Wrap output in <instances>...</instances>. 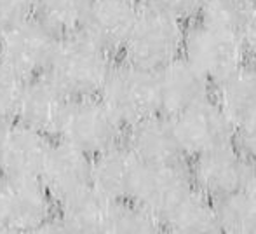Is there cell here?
Masks as SVG:
<instances>
[{
	"mask_svg": "<svg viewBox=\"0 0 256 234\" xmlns=\"http://www.w3.org/2000/svg\"><path fill=\"white\" fill-rule=\"evenodd\" d=\"M114 55L82 30L60 35L44 75L68 98L98 96Z\"/></svg>",
	"mask_w": 256,
	"mask_h": 234,
	"instance_id": "obj_1",
	"label": "cell"
},
{
	"mask_svg": "<svg viewBox=\"0 0 256 234\" xmlns=\"http://www.w3.org/2000/svg\"><path fill=\"white\" fill-rule=\"evenodd\" d=\"M183 21L150 4H142L138 18L122 46V58L136 67L157 72L182 56Z\"/></svg>",
	"mask_w": 256,
	"mask_h": 234,
	"instance_id": "obj_2",
	"label": "cell"
},
{
	"mask_svg": "<svg viewBox=\"0 0 256 234\" xmlns=\"http://www.w3.org/2000/svg\"><path fill=\"white\" fill-rule=\"evenodd\" d=\"M98 98L122 126L160 112L157 74L129 61H114Z\"/></svg>",
	"mask_w": 256,
	"mask_h": 234,
	"instance_id": "obj_3",
	"label": "cell"
},
{
	"mask_svg": "<svg viewBox=\"0 0 256 234\" xmlns=\"http://www.w3.org/2000/svg\"><path fill=\"white\" fill-rule=\"evenodd\" d=\"M182 55L216 84L242 67L248 53L240 32L199 20L185 30Z\"/></svg>",
	"mask_w": 256,
	"mask_h": 234,
	"instance_id": "obj_4",
	"label": "cell"
},
{
	"mask_svg": "<svg viewBox=\"0 0 256 234\" xmlns=\"http://www.w3.org/2000/svg\"><path fill=\"white\" fill-rule=\"evenodd\" d=\"M56 138L94 156L124 140V126L98 96L70 98Z\"/></svg>",
	"mask_w": 256,
	"mask_h": 234,
	"instance_id": "obj_5",
	"label": "cell"
},
{
	"mask_svg": "<svg viewBox=\"0 0 256 234\" xmlns=\"http://www.w3.org/2000/svg\"><path fill=\"white\" fill-rule=\"evenodd\" d=\"M56 204L38 176H0V215L6 232H44Z\"/></svg>",
	"mask_w": 256,
	"mask_h": 234,
	"instance_id": "obj_6",
	"label": "cell"
},
{
	"mask_svg": "<svg viewBox=\"0 0 256 234\" xmlns=\"http://www.w3.org/2000/svg\"><path fill=\"white\" fill-rule=\"evenodd\" d=\"M60 35L37 16H30L0 30V63L23 79L42 75Z\"/></svg>",
	"mask_w": 256,
	"mask_h": 234,
	"instance_id": "obj_7",
	"label": "cell"
},
{
	"mask_svg": "<svg viewBox=\"0 0 256 234\" xmlns=\"http://www.w3.org/2000/svg\"><path fill=\"white\" fill-rule=\"evenodd\" d=\"M171 117L185 157H196L216 147L232 143L236 136V126L212 98Z\"/></svg>",
	"mask_w": 256,
	"mask_h": 234,
	"instance_id": "obj_8",
	"label": "cell"
},
{
	"mask_svg": "<svg viewBox=\"0 0 256 234\" xmlns=\"http://www.w3.org/2000/svg\"><path fill=\"white\" fill-rule=\"evenodd\" d=\"M38 178L56 208L66 204L68 201L75 199L89 187H92L91 156L56 138L49 147Z\"/></svg>",
	"mask_w": 256,
	"mask_h": 234,
	"instance_id": "obj_9",
	"label": "cell"
},
{
	"mask_svg": "<svg viewBox=\"0 0 256 234\" xmlns=\"http://www.w3.org/2000/svg\"><path fill=\"white\" fill-rule=\"evenodd\" d=\"M192 159L194 163L188 168L192 183L209 199H222L244 187L250 161L240 154L234 142L199 154Z\"/></svg>",
	"mask_w": 256,
	"mask_h": 234,
	"instance_id": "obj_10",
	"label": "cell"
},
{
	"mask_svg": "<svg viewBox=\"0 0 256 234\" xmlns=\"http://www.w3.org/2000/svg\"><path fill=\"white\" fill-rule=\"evenodd\" d=\"M194 187L190 170L178 163H142L131 201L162 220L164 213Z\"/></svg>",
	"mask_w": 256,
	"mask_h": 234,
	"instance_id": "obj_11",
	"label": "cell"
},
{
	"mask_svg": "<svg viewBox=\"0 0 256 234\" xmlns=\"http://www.w3.org/2000/svg\"><path fill=\"white\" fill-rule=\"evenodd\" d=\"M51 143V136L23 122H6L0 136V176H38Z\"/></svg>",
	"mask_w": 256,
	"mask_h": 234,
	"instance_id": "obj_12",
	"label": "cell"
},
{
	"mask_svg": "<svg viewBox=\"0 0 256 234\" xmlns=\"http://www.w3.org/2000/svg\"><path fill=\"white\" fill-rule=\"evenodd\" d=\"M155 74L160 112L168 116H178L183 110L211 98L212 82L183 55L169 61Z\"/></svg>",
	"mask_w": 256,
	"mask_h": 234,
	"instance_id": "obj_13",
	"label": "cell"
},
{
	"mask_svg": "<svg viewBox=\"0 0 256 234\" xmlns=\"http://www.w3.org/2000/svg\"><path fill=\"white\" fill-rule=\"evenodd\" d=\"M124 143L145 164L178 163L185 159L172 117L164 112L152 114L126 128Z\"/></svg>",
	"mask_w": 256,
	"mask_h": 234,
	"instance_id": "obj_14",
	"label": "cell"
},
{
	"mask_svg": "<svg viewBox=\"0 0 256 234\" xmlns=\"http://www.w3.org/2000/svg\"><path fill=\"white\" fill-rule=\"evenodd\" d=\"M142 161L122 140L91 156V185L114 201H131Z\"/></svg>",
	"mask_w": 256,
	"mask_h": 234,
	"instance_id": "obj_15",
	"label": "cell"
},
{
	"mask_svg": "<svg viewBox=\"0 0 256 234\" xmlns=\"http://www.w3.org/2000/svg\"><path fill=\"white\" fill-rule=\"evenodd\" d=\"M142 4L134 0H92L80 30L104 49L117 55L138 18Z\"/></svg>",
	"mask_w": 256,
	"mask_h": 234,
	"instance_id": "obj_16",
	"label": "cell"
},
{
	"mask_svg": "<svg viewBox=\"0 0 256 234\" xmlns=\"http://www.w3.org/2000/svg\"><path fill=\"white\" fill-rule=\"evenodd\" d=\"M68 100L70 98L61 93L44 74L37 75L24 82L14 121L56 138Z\"/></svg>",
	"mask_w": 256,
	"mask_h": 234,
	"instance_id": "obj_17",
	"label": "cell"
},
{
	"mask_svg": "<svg viewBox=\"0 0 256 234\" xmlns=\"http://www.w3.org/2000/svg\"><path fill=\"white\" fill-rule=\"evenodd\" d=\"M117 203L89 187L80 196L56 208L44 232H112Z\"/></svg>",
	"mask_w": 256,
	"mask_h": 234,
	"instance_id": "obj_18",
	"label": "cell"
},
{
	"mask_svg": "<svg viewBox=\"0 0 256 234\" xmlns=\"http://www.w3.org/2000/svg\"><path fill=\"white\" fill-rule=\"evenodd\" d=\"M162 231L176 234H216L220 232L214 201L196 187L185 192L160 220Z\"/></svg>",
	"mask_w": 256,
	"mask_h": 234,
	"instance_id": "obj_19",
	"label": "cell"
},
{
	"mask_svg": "<svg viewBox=\"0 0 256 234\" xmlns=\"http://www.w3.org/2000/svg\"><path fill=\"white\" fill-rule=\"evenodd\" d=\"M214 102L234 126L240 128L256 117V67L244 63L216 82Z\"/></svg>",
	"mask_w": 256,
	"mask_h": 234,
	"instance_id": "obj_20",
	"label": "cell"
},
{
	"mask_svg": "<svg viewBox=\"0 0 256 234\" xmlns=\"http://www.w3.org/2000/svg\"><path fill=\"white\" fill-rule=\"evenodd\" d=\"M220 232L256 234V199L244 189L214 201Z\"/></svg>",
	"mask_w": 256,
	"mask_h": 234,
	"instance_id": "obj_21",
	"label": "cell"
},
{
	"mask_svg": "<svg viewBox=\"0 0 256 234\" xmlns=\"http://www.w3.org/2000/svg\"><path fill=\"white\" fill-rule=\"evenodd\" d=\"M92 0H35L34 16H37L56 35L80 30Z\"/></svg>",
	"mask_w": 256,
	"mask_h": 234,
	"instance_id": "obj_22",
	"label": "cell"
},
{
	"mask_svg": "<svg viewBox=\"0 0 256 234\" xmlns=\"http://www.w3.org/2000/svg\"><path fill=\"white\" fill-rule=\"evenodd\" d=\"M256 0H202L199 18L206 23L240 32Z\"/></svg>",
	"mask_w": 256,
	"mask_h": 234,
	"instance_id": "obj_23",
	"label": "cell"
},
{
	"mask_svg": "<svg viewBox=\"0 0 256 234\" xmlns=\"http://www.w3.org/2000/svg\"><path fill=\"white\" fill-rule=\"evenodd\" d=\"M26 79L0 63V121H14Z\"/></svg>",
	"mask_w": 256,
	"mask_h": 234,
	"instance_id": "obj_24",
	"label": "cell"
},
{
	"mask_svg": "<svg viewBox=\"0 0 256 234\" xmlns=\"http://www.w3.org/2000/svg\"><path fill=\"white\" fill-rule=\"evenodd\" d=\"M35 0H0V30L34 16Z\"/></svg>",
	"mask_w": 256,
	"mask_h": 234,
	"instance_id": "obj_25",
	"label": "cell"
},
{
	"mask_svg": "<svg viewBox=\"0 0 256 234\" xmlns=\"http://www.w3.org/2000/svg\"><path fill=\"white\" fill-rule=\"evenodd\" d=\"M146 4L185 21L199 16L202 0H146Z\"/></svg>",
	"mask_w": 256,
	"mask_h": 234,
	"instance_id": "obj_26",
	"label": "cell"
},
{
	"mask_svg": "<svg viewBox=\"0 0 256 234\" xmlns=\"http://www.w3.org/2000/svg\"><path fill=\"white\" fill-rule=\"evenodd\" d=\"M234 143L250 163H256V117L236 129Z\"/></svg>",
	"mask_w": 256,
	"mask_h": 234,
	"instance_id": "obj_27",
	"label": "cell"
},
{
	"mask_svg": "<svg viewBox=\"0 0 256 234\" xmlns=\"http://www.w3.org/2000/svg\"><path fill=\"white\" fill-rule=\"evenodd\" d=\"M240 37H242L246 53L250 56H253V58H256V6H254V9L251 11L246 23L240 28Z\"/></svg>",
	"mask_w": 256,
	"mask_h": 234,
	"instance_id": "obj_28",
	"label": "cell"
},
{
	"mask_svg": "<svg viewBox=\"0 0 256 234\" xmlns=\"http://www.w3.org/2000/svg\"><path fill=\"white\" fill-rule=\"evenodd\" d=\"M242 189L256 199V163H250V168H248L246 180H244Z\"/></svg>",
	"mask_w": 256,
	"mask_h": 234,
	"instance_id": "obj_29",
	"label": "cell"
},
{
	"mask_svg": "<svg viewBox=\"0 0 256 234\" xmlns=\"http://www.w3.org/2000/svg\"><path fill=\"white\" fill-rule=\"evenodd\" d=\"M0 232H6V231H4V222H2V215H0Z\"/></svg>",
	"mask_w": 256,
	"mask_h": 234,
	"instance_id": "obj_30",
	"label": "cell"
},
{
	"mask_svg": "<svg viewBox=\"0 0 256 234\" xmlns=\"http://www.w3.org/2000/svg\"><path fill=\"white\" fill-rule=\"evenodd\" d=\"M4 126H6V122L0 121V136H2V129H4Z\"/></svg>",
	"mask_w": 256,
	"mask_h": 234,
	"instance_id": "obj_31",
	"label": "cell"
},
{
	"mask_svg": "<svg viewBox=\"0 0 256 234\" xmlns=\"http://www.w3.org/2000/svg\"><path fill=\"white\" fill-rule=\"evenodd\" d=\"M134 2H140V4H145L146 0H134Z\"/></svg>",
	"mask_w": 256,
	"mask_h": 234,
	"instance_id": "obj_32",
	"label": "cell"
}]
</instances>
